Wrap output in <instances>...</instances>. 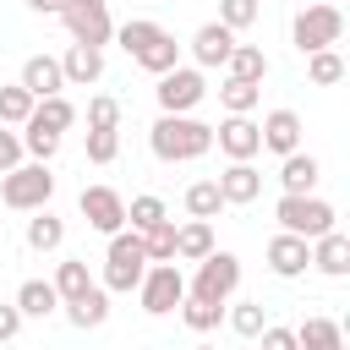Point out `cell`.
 I'll return each mask as SVG.
<instances>
[{"label": "cell", "mask_w": 350, "mask_h": 350, "mask_svg": "<svg viewBox=\"0 0 350 350\" xmlns=\"http://www.w3.org/2000/svg\"><path fill=\"white\" fill-rule=\"evenodd\" d=\"M77 208H82L88 230H98V235H115V230H126V197H120L115 186H82Z\"/></svg>", "instance_id": "30bf717a"}, {"label": "cell", "mask_w": 350, "mask_h": 350, "mask_svg": "<svg viewBox=\"0 0 350 350\" xmlns=\"http://www.w3.org/2000/svg\"><path fill=\"white\" fill-rule=\"evenodd\" d=\"M0 224H5V219H0Z\"/></svg>", "instance_id": "7dc6e473"}, {"label": "cell", "mask_w": 350, "mask_h": 350, "mask_svg": "<svg viewBox=\"0 0 350 350\" xmlns=\"http://www.w3.org/2000/svg\"><path fill=\"white\" fill-rule=\"evenodd\" d=\"M153 98H159V109H164V115H191V109L208 98V82H202V71H197V66H170V71L159 77Z\"/></svg>", "instance_id": "ba28073f"}, {"label": "cell", "mask_w": 350, "mask_h": 350, "mask_svg": "<svg viewBox=\"0 0 350 350\" xmlns=\"http://www.w3.org/2000/svg\"><path fill=\"white\" fill-rule=\"evenodd\" d=\"M273 219H279V230H290V235H301V241H317V235H328V230L339 224L334 202H323L317 191H284V197L273 202Z\"/></svg>", "instance_id": "277c9868"}, {"label": "cell", "mask_w": 350, "mask_h": 350, "mask_svg": "<svg viewBox=\"0 0 350 350\" xmlns=\"http://www.w3.org/2000/svg\"><path fill=\"white\" fill-rule=\"evenodd\" d=\"M159 33H164V27H159L153 16H131V22H120V27H115V44H120V49L137 60V55H142V49H148Z\"/></svg>", "instance_id": "83f0119b"}, {"label": "cell", "mask_w": 350, "mask_h": 350, "mask_svg": "<svg viewBox=\"0 0 350 350\" xmlns=\"http://www.w3.org/2000/svg\"><path fill=\"white\" fill-rule=\"evenodd\" d=\"M295 350H345V328L334 317H306L295 323Z\"/></svg>", "instance_id": "cb8c5ba5"}, {"label": "cell", "mask_w": 350, "mask_h": 350, "mask_svg": "<svg viewBox=\"0 0 350 350\" xmlns=\"http://www.w3.org/2000/svg\"><path fill=\"white\" fill-rule=\"evenodd\" d=\"M257 345H262V350H295V328H284V323H262Z\"/></svg>", "instance_id": "7bdbcfd3"}, {"label": "cell", "mask_w": 350, "mask_h": 350, "mask_svg": "<svg viewBox=\"0 0 350 350\" xmlns=\"http://www.w3.org/2000/svg\"><path fill=\"white\" fill-rule=\"evenodd\" d=\"M33 98H49V93H66V71H60V55H27L22 60V77H16Z\"/></svg>", "instance_id": "e0dca14e"}, {"label": "cell", "mask_w": 350, "mask_h": 350, "mask_svg": "<svg viewBox=\"0 0 350 350\" xmlns=\"http://www.w3.org/2000/svg\"><path fill=\"white\" fill-rule=\"evenodd\" d=\"M235 290H241V257H235V252H219V246H213V252L197 262V273L186 279V295H197V301H219V306H224Z\"/></svg>", "instance_id": "8992f818"}, {"label": "cell", "mask_w": 350, "mask_h": 350, "mask_svg": "<svg viewBox=\"0 0 350 350\" xmlns=\"http://www.w3.org/2000/svg\"><path fill=\"white\" fill-rule=\"evenodd\" d=\"M22 126H44V131H55V137H60V131H71V126H77V104H71L66 93H49V98H38V104H33V115H27Z\"/></svg>", "instance_id": "ffe728a7"}, {"label": "cell", "mask_w": 350, "mask_h": 350, "mask_svg": "<svg viewBox=\"0 0 350 350\" xmlns=\"http://www.w3.org/2000/svg\"><path fill=\"white\" fill-rule=\"evenodd\" d=\"M16 131H22V153H27V159L49 164V159L60 153V137H55V131H44V126H16Z\"/></svg>", "instance_id": "74e56055"}, {"label": "cell", "mask_w": 350, "mask_h": 350, "mask_svg": "<svg viewBox=\"0 0 350 350\" xmlns=\"http://www.w3.org/2000/svg\"><path fill=\"white\" fill-rule=\"evenodd\" d=\"M120 153V131H88V159L93 164H115Z\"/></svg>", "instance_id": "60d3db41"}, {"label": "cell", "mask_w": 350, "mask_h": 350, "mask_svg": "<svg viewBox=\"0 0 350 350\" xmlns=\"http://www.w3.org/2000/svg\"><path fill=\"white\" fill-rule=\"evenodd\" d=\"M49 197H55V175H49V164H38V159H22L16 170L0 175V202H5L11 213L49 208Z\"/></svg>", "instance_id": "5b68a950"}, {"label": "cell", "mask_w": 350, "mask_h": 350, "mask_svg": "<svg viewBox=\"0 0 350 350\" xmlns=\"http://www.w3.org/2000/svg\"><path fill=\"white\" fill-rule=\"evenodd\" d=\"M317 180H323V164H317L312 153L295 148V153L279 159V186H284V191H317Z\"/></svg>", "instance_id": "44dd1931"}, {"label": "cell", "mask_w": 350, "mask_h": 350, "mask_svg": "<svg viewBox=\"0 0 350 350\" xmlns=\"http://www.w3.org/2000/svg\"><path fill=\"white\" fill-rule=\"evenodd\" d=\"M137 301H142L148 317H170V312L186 301V273H180L175 262H148V273H142V284H137Z\"/></svg>", "instance_id": "52a82bcc"}, {"label": "cell", "mask_w": 350, "mask_h": 350, "mask_svg": "<svg viewBox=\"0 0 350 350\" xmlns=\"http://www.w3.org/2000/svg\"><path fill=\"white\" fill-rule=\"evenodd\" d=\"M88 131H120V98L93 93L88 98Z\"/></svg>", "instance_id": "8d00e7d4"}, {"label": "cell", "mask_w": 350, "mask_h": 350, "mask_svg": "<svg viewBox=\"0 0 350 350\" xmlns=\"http://www.w3.org/2000/svg\"><path fill=\"white\" fill-rule=\"evenodd\" d=\"M213 186H219L224 208H246V202H257V197H262V175H257V164H252V159H230V164L213 175Z\"/></svg>", "instance_id": "8fae6325"}, {"label": "cell", "mask_w": 350, "mask_h": 350, "mask_svg": "<svg viewBox=\"0 0 350 350\" xmlns=\"http://www.w3.org/2000/svg\"><path fill=\"white\" fill-rule=\"evenodd\" d=\"M16 312H22V317H38V323L55 317V312H60L55 284H49V279H22V284H16Z\"/></svg>", "instance_id": "603a6c76"}, {"label": "cell", "mask_w": 350, "mask_h": 350, "mask_svg": "<svg viewBox=\"0 0 350 350\" xmlns=\"http://www.w3.org/2000/svg\"><path fill=\"white\" fill-rule=\"evenodd\" d=\"M268 273L273 279H301L306 268H312V241H301V235H290V230H279L273 241H268Z\"/></svg>", "instance_id": "7c38bea8"}, {"label": "cell", "mask_w": 350, "mask_h": 350, "mask_svg": "<svg viewBox=\"0 0 350 350\" xmlns=\"http://www.w3.org/2000/svg\"><path fill=\"white\" fill-rule=\"evenodd\" d=\"M27 11H38V16H60L66 0H27Z\"/></svg>", "instance_id": "f6af8a7d"}, {"label": "cell", "mask_w": 350, "mask_h": 350, "mask_svg": "<svg viewBox=\"0 0 350 350\" xmlns=\"http://www.w3.org/2000/svg\"><path fill=\"white\" fill-rule=\"evenodd\" d=\"M224 77H241V82H262L268 77V55L257 44H235L230 60H224Z\"/></svg>", "instance_id": "4316f807"}, {"label": "cell", "mask_w": 350, "mask_h": 350, "mask_svg": "<svg viewBox=\"0 0 350 350\" xmlns=\"http://www.w3.org/2000/svg\"><path fill=\"white\" fill-rule=\"evenodd\" d=\"M60 22H66L71 44H93V49H104V44L115 38V22H109V0H66Z\"/></svg>", "instance_id": "9c48e42d"}, {"label": "cell", "mask_w": 350, "mask_h": 350, "mask_svg": "<svg viewBox=\"0 0 350 350\" xmlns=\"http://www.w3.org/2000/svg\"><path fill=\"white\" fill-rule=\"evenodd\" d=\"M175 312H180V323H186L191 334H213V328L224 323V306H219V301H197V295H186Z\"/></svg>", "instance_id": "4dcf8cb0"}, {"label": "cell", "mask_w": 350, "mask_h": 350, "mask_svg": "<svg viewBox=\"0 0 350 350\" xmlns=\"http://www.w3.org/2000/svg\"><path fill=\"white\" fill-rule=\"evenodd\" d=\"M22 323H27V317L16 312V301H0V345H11V339L22 334Z\"/></svg>", "instance_id": "ee69618b"}, {"label": "cell", "mask_w": 350, "mask_h": 350, "mask_svg": "<svg viewBox=\"0 0 350 350\" xmlns=\"http://www.w3.org/2000/svg\"><path fill=\"white\" fill-rule=\"evenodd\" d=\"M230 49H235V33H230L224 22H202V27L191 33V60H197V71L224 66V60H230Z\"/></svg>", "instance_id": "5bb4252c"}, {"label": "cell", "mask_w": 350, "mask_h": 350, "mask_svg": "<svg viewBox=\"0 0 350 350\" xmlns=\"http://www.w3.org/2000/svg\"><path fill=\"white\" fill-rule=\"evenodd\" d=\"M148 262H175V219H159L153 230H142Z\"/></svg>", "instance_id": "d590c367"}, {"label": "cell", "mask_w": 350, "mask_h": 350, "mask_svg": "<svg viewBox=\"0 0 350 350\" xmlns=\"http://www.w3.org/2000/svg\"><path fill=\"white\" fill-rule=\"evenodd\" d=\"M33 93L22 88V82H0V126H22L27 115H33Z\"/></svg>", "instance_id": "d6a6232c"}, {"label": "cell", "mask_w": 350, "mask_h": 350, "mask_svg": "<svg viewBox=\"0 0 350 350\" xmlns=\"http://www.w3.org/2000/svg\"><path fill=\"white\" fill-rule=\"evenodd\" d=\"M312 268H317L323 279H350V235H345L339 224L312 241Z\"/></svg>", "instance_id": "2e32d148"}, {"label": "cell", "mask_w": 350, "mask_h": 350, "mask_svg": "<svg viewBox=\"0 0 350 350\" xmlns=\"http://www.w3.org/2000/svg\"><path fill=\"white\" fill-rule=\"evenodd\" d=\"M339 38H345V11H339L334 0H306V5L290 16V44H295L301 55L334 49Z\"/></svg>", "instance_id": "3957f363"}, {"label": "cell", "mask_w": 350, "mask_h": 350, "mask_svg": "<svg viewBox=\"0 0 350 350\" xmlns=\"http://www.w3.org/2000/svg\"><path fill=\"white\" fill-rule=\"evenodd\" d=\"M49 284H55V295H60V301H77V295H82V290H93L98 279L88 273V257H66V262L55 268V279H49Z\"/></svg>", "instance_id": "484cf974"}, {"label": "cell", "mask_w": 350, "mask_h": 350, "mask_svg": "<svg viewBox=\"0 0 350 350\" xmlns=\"http://www.w3.org/2000/svg\"><path fill=\"white\" fill-rule=\"evenodd\" d=\"M191 350H219V345H191Z\"/></svg>", "instance_id": "bcb514c9"}, {"label": "cell", "mask_w": 350, "mask_h": 350, "mask_svg": "<svg viewBox=\"0 0 350 350\" xmlns=\"http://www.w3.org/2000/svg\"><path fill=\"white\" fill-rule=\"evenodd\" d=\"M22 159H27V153H22V131H16V126H0V175L16 170Z\"/></svg>", "instance_id": "b9f144b4"}, {"label": "cell", "mask_w": 350, "mask_h": 350, "mask_svg": "<svg viewBox=\"0 0 350 350\" xmlns=\"http://www.w3.org/2000/svg\"><path fill=\"white\" fill-rule=\"evenodd\" d=\"M208 252H213V224H208V219L175 224V262H202Z\"/></svg>", "instance_id": "7402d4cb"}, {"label": "cell", "mask_w": 350, "mask_h": 350, "mask_svg": "<svg viewBox=\"0 0 350 350\" xmlns=\"http://www.w3.org/2000/svg\"><path fill=\"white\" fill-rule=\"evenodd\" d=\"M27 246H33V252H60V246H66V219L49 213V208H33V219H27Z\"/></svg>", "instance_id": "d4e9b609"}, {"label": "cell", "mask_w": 350, "mask_h": 350, "mask_svg": "<svg viewBox=\"0 0 350 350\" xmlns=\"http://www.w3.org/2000/svg\"><path fill=\"white\" fill-rule=\"evenodd\" d=\"M180 202H186V213H191V219H208V224L224 213V197H219V186H213V180H191Z\"/></svg>", "instance_id": "f546056e"}, {"label": "cell", "mask_w": 350, "mask_h": 350, "mask_svg": "<svg viewBox=\"0 0 350 350\" xmlns=\"http://www.w3.org/2000/svg\"><path fill=\"white\" fill-rule=\"evenodd\" d=\"M60 71H66V88H93V82L104 77V49L71 44V49L60 55Z\"/></svg>", "instance_id": "ac0fdd59"}, {"label": "cell", "mask_w": 350, "mask_h": 350, "mask_svg": "<svg viewBox=\"0 0 350 350\" xmlns=\"http://www.w3.org/2000/svg\"><path fill=\"white\" fill-rule=\"evenodd\" d=\"M148 148L164 164H191V159H202L213 148V126L197 120V115H159L148 126Z\"/></svg>", "instance_id": "6da1fadb"}, {"label": "cell", "mask_w": 350, "mask_h": 350, "mask_svg": "<svg viewBox=\"0 0 350 350\" xmlns=\"http://www.w3.org/2000/svg\"><path fill=\"white\" fill-rule=\"evenodd\" d=\"M257 98H262V82H241V77H224V88H219V104H224L230 115H252V109H257Z\"/></svg>", "instance_id": "1f68e13d"}, {"label": "cell", "mask_w": 350, "mask_h": 350, "mask_svg": "<svg viewBox=\"0 0 350 350\" xmlns=\"http://www.w3.org/2000/svg\"><path fill=\"white\" fill-rule=\"evenodd\" d=\"M257 137H262V148H268V153H279V159H284V153H295V148H301V115H295V109H268V115L257 120Z\"/></svg>", "instance_id": "9a60e30c"}, {"label": "cell", "mask_w": 350, "mask_h": 350, "mask_svg": "<svg viewBox=\"0 0 350 350\" xmlns=\"http://www.w3.org/2000/svg\"><path fill=\"white\" fill-rule=\"evenodd\" d=\"M301 5H306V0H301Z\"/></svg>", "instance_id": "c3c4849f"}, {"label": "cell", "mask_w": 350, "mask_h": 350, "mask_svg": "<svg viewBox=\"0 0 350 350\" xmlns=\"http://www.w3.org/2000/svg\"><path fill=\"white\" fill-rule=\"evenodd\" d=\"M159 219H170V208H164L153 191H142V197H131V202H126V230H137V235H142V230H153Z\"/></svg>", "instance_id": "e575fe53"}, {"label": "cell", "mask_w": 350, "mask_h": 350, "mask_svg": "<svg viewBox=\"0 0 350 350\" xmlns=\"http://www.w3.org/2000/svg\"><path fill=\"white\" fill-rule=\"evenodd\" d=\"M306 77H312L317 88L345 82V55H339V49H312V55H306Z\"/></svg>", "instance_id": "836d02e7"}, {"label": "cell", "mask_w": 350, "mask_h": 350, "mask_svg": "<svg viewBox=\"0 0 350 350\" xmlns=\"http://www.w3.org/2000/svg\"><path fill=\"white\" fill-rule=\"evenodd\" d=\"M257 16H262V5H257V0H219V22H224L230 33H246Z\"/></svg>", "instance_id": "ab89813d"}, {"label": "cell", "mask_w": 350, "mask_h": 350, "mask_svg": "<svg viewBox=\"0 0 350 350\" xmlns=\"http://www.w3.org/2000/svg\"><path fill=\"white\" fill-rule=\"evenodd\" d=\"M142 273H148V246H142V235L137 230H115L109 235V252H104V290L109 295H131L137 284H142Z\"/></svg>", "instance_id": "7a4b0ae2"}, {"label": "cell", "mask_w": 350, "mask_h": 350, "mask_svg": "<svg viewBox=\"0 0 350 350\" xmlns=\"http://www.w3.org/2000/svg\"><path fill=\"white\" fill-rule=\"evenodd\" d=\"M224 317H230V328H235L241 339H257V334H262V323H268V317H262V301H235Z\"/></svg>", "instance_id": "f35d334b"}, {"label": "cell", "mask_w": 350, "mask_h": 350, "mask_svg": "<svg viewBox=\"0 0 350 350\" xmlns=\"http://www.w3.org/2000/svg\"><path fill=\"white\" fill-rule=\"evenodd\" d=\"M60 312H66V323L71 328H104V317H109V290L104 284H93V290H82L77 301H60Z\"/></svg>", "instance_id": "d6986e66"}, {"label": "cell", "mask_w": 350, "mask_h": 350, "mask_svg": "<svg viewBox=\"0 0 350 350\" xmlns=\"http://www.w3.org/2000/svg\"><path fill=\"white\" fill-rule=\"evenodd\" d=\"M137 66H142L148 77H164L170 66H180V44H175V33H159V38L137 55Z\"/></svg>", "instance_id": "f1b7e54d"}, {"label": "cell", "mask_w": 350, "mask_h": 350, "mask_svg": "<svg viewBox=\"0 0 350 350\" xmlns=\"http://www.w3.org/2000/svg\"><path fill=\"white\" fill-rule=\"evenodd\" d=\"M213 142H219L224 159H257L262 153V137H257V120L252 115H224L213 126Z\"/></svg>", "instance_id": "4fadbf2b"}]
</instances>
